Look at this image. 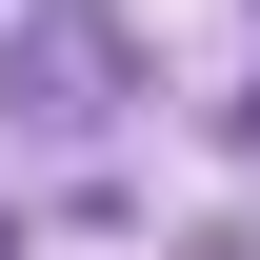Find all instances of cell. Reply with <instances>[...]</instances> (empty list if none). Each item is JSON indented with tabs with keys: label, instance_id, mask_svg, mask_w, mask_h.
<instances>
[{
	"label": "cell",
	"instance_id": "cell-2",
	"mask_svg": "<svg viewBox=\"0 0 260 260\" xmlns=\"http://www.w3.org/2000/svg\"><path fill=\"white\" fill-rule=\"evenodd\" d=\"M0 260H20V240H0Z\"/></svg>",
	"mask_w": 260,
	"mask_h": 260
},
{
	"label": "cell",
	"instance_id": "cell-1",
	"mask_svg": "<svg viewBox=\"0 0 260 260\" xmlns=\"http://www.w3.org/2000/svg\"><path fill=\"white\" fill-rule=\"evenodd\" d=\"M100 100H120V40H100L80 0H60V20H20V120H60V140H80Z\"/></svg>",
	"mask_w": 260,
	"mask_h": 260
}]
</instances>
